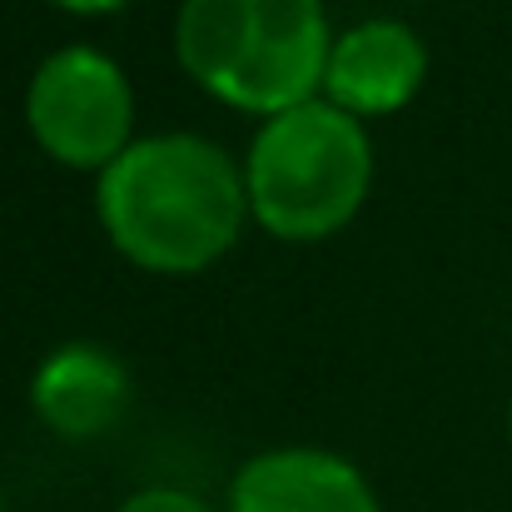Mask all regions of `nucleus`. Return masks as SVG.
<instances>
[{
  "label": "nucleus",
  "mask_w": 512,
  "mask_h": 512,
  "mask_svg": "<svg viewBox=\"0 0 512 512\" xmlns=\"http://www.w3.org/2000/svg\"><path fill=\"white\" fill-rule=\"evenodd\" d=\"M110 244L155 274H199L224 259L249 214L244 170L199 135L135 140L95 184Z\"/></svg>",
  "instance_id": "1"
},
{
  "label": "nucleus",
  "mask_w": 512,
  "mask_h": 512,
  "mask_svg": "<svg viewBox=\"0 0 512 512\" xmlns=\"http://www.w3.org/2000/svg\"><path fill=\"white\" fill-rule=\"evenodd\" d=\"M329 50L324 0H184L174 15L184 75L264 120L324 95Z\"/></svg>",
  "instance_id": "2"
},
{
  "label": "nucleus",
  "mask_w": 512,
  "mask_h": 512,
  "mask_svg": "<svg viewBox=\"0 0 512 512\" xmlns=\"http://www.w3.org/2000/svg\"><path fill=\"white\" fill-rule=\"evenodd\" d=\"M249 214L289 244H314L339 234L363 209L373 184V145L358 115L334 100H304L269 115L249 140L244 160Z\"/></svg>",
  "instance_id": "3"
},
{
  "label": "nucleus",
  "mask_w": 512,
  "mask_h": 512,
  "mask_svg": "<svg viewBox=\"0 0 512 512\" xmlns=\"http://www.w3.org/2000/svg\"><path fill=\"white\" fill-rule=\"evenodd\" d=\"M25 120L55 165L100 174L135 145V90L105 50L65 45L40 60Z\"/></svg>",
  "instance_id": "4"
},
{
  "label": "nucleus",
  "mask_w": 512,
  "mask_h": 512,
  "mask_svg": "<svg viewBox=\"0 0 512 512\" xmlns=\"http://www.w3.org/2000/svg\"><path fill=\"white\" fill-rule=\"evenodd\" d=\"M428 75V50L403 20H363L334 35L329 70H324V100L368 120L403 110Z\"/></svg>",
  "instance_id": "5"
},
{
  "label": "nucleus",
  "mask_w": 512,
  "mask_h": 512,
  "mask_svg": "<svg viewBox=\"0 0 512 512\" xmlns=\"http://www.w3.org/2000/svg\"><path fill=\"white\" fill-rule=\"evenodd\" d=\"M229 512H383L368 478L324 448H274L229 483Z\"/></svg>",
  "instance_id": "6"
},
{
  "label": "nucleus",
  "mask_w": 512,
  "mask_h": 512,
  "mask_svg": "<svg viewBox=\"0 0 512 512\" xmlns=\"http://www.w3.org/2000/svg\"><path fill=\"white\" fill-rule=\"evenodd\" d=\"M30 403H35V418L55 438L85 443V438H100L125 413L130 373L100 343H65L35 368Z\"/></svg>",
  "instance_id": "7"
},
{
  "label": "nucleus",
  "mask_w": 512,
  "mask_h": 512,
  "mask_svg": "<svg viewBox=\"0 0 512 512\" xmlns=\"http://www.w3.org/2000/svg\"><path fill=\"white\" fill-rule=\"evenodd\" d=\"M115 512H214V508H209L204 498L184 493V488H140V493H130Z\"/></svg>",
  "instance_id": "8"
},
{
  "label": "nucleus",
  "mask_w": 512,
  "mask_h": 512,
  "mask_svg": "<svg viewBox=\"0 0 512 512\" xmlns=\"http://www.w3.org/2000/svg\"><path fill=\"white\" fill-rule=\"evenodd\" d=\"M50 5H60V10H70V15H110V10H120V5H130V0H50Z\"/></svg>",
  "instance_id": "9"
},
{
  "label": "nucleus",
  "mask_w": 512,
  "mask_h": 512,
  "mask_svg": "<svg viewBox=\"0 0 512 512\" xmlns=\"http://www.w3.org/2000/svg\"><path fill=\"white\" fill-rule=\"evenodd\" d=\"M508 433H512V403H508Z\"/></svg>",
  "instance_id": "10"
},
{
  "label": "nucleus",
  "mask_w": 512,
  "mask_h": 512,
  "mask_svg": "<svg viewBox=\"0 0 512 512\" xmlns=\"http://www.w3.org/2000/svg\"><path fill=\"white\" fill-rule=\"evenodd\" d=\"M0 512H5V498H0Z\"/></svg>",
  "instance_id": "11"
}]
</instances>
